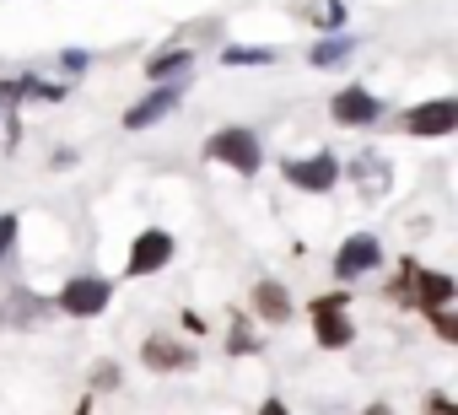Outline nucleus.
I'll use <instances>...</instances> for the list:
<instances>
[{
	"mask_svg": "<svg viewBox=\"0 0 458 415\" xmlns=\"http://www.w3.org/2000/svg\"><path fill=\"white\" fill-rule=\"evenodd\" d=\"M205 157H216V162H226V167H238V173H254L265 151H259V135H254V130L233 124V130H216V135H210Z\"/></svg>",
	"mask_w": 458,
	"mask_h": 415,
	"instance_id": "1",
	"label": "nucleus"
},
{
	"mask_svg": "<svg viewBox=\"0 0 458 415\" xmlns=\"http://www.w3.org/2000/svg\"><path fill=\"white\" fill-rule=\"evenodd\" d=\"M108 297H114V286H108V281H98V275H76V281H65L60 308H65L71 318H92V313H103V308H108Z\"/></svg>",
	"mask_w": 458,
	"mask_h": 415,
	"instance_id": "2",
	"label": "nucleus"
},
{
	"mask_svg": "<svg viewBox=\"0 0 458 415\" xmlns=\"http://www.w3.org/2000/svg\"><path fill=\"white\" fill-rule=\"evenodd\" d=\"M313 324H318V345H329V351H340V345H351V340H356V329H351V318H345V297H340V292L313 302Z\"/></svg>",
	"mask_w": 458,
	"mask_h": 415,
	"instance_id": "3",
	"label": "nucleus"
},
{
	"mask_svg": "<svg viewBox=\"0 0 458 415\" xmlns=\"http://www.w3.org/2000/svg\"><path fill=\"white\" fill-rule=\"evenodd\" d=\"M404 130H410V135H447V130H458V103H453V97L420 103V108L404 114Z\"/></svg>",
	"mask_w": 458,
	"mask_h": 415,
	"instance_id": "4",
	"label": "nucleus"
},
{
	"mask_svg": "<svg viewBox=\"0 0 458 415\" xmlns=\"http://www.w3.org/2000/svg\"><path fill=\"white\" fill-rule=\"evenodd\" d=\"M335 178H340V162L324 151V157H302V162H286V183H297V189H308V194H324V189H335Z\"/></svg>",
	"mask_w": 458,
	"mask_h": 415,
	"instance_id": "5",
	"label": "nucleus"
},
{
	"mask_svg": "<svg viewBox=\"0 0 458 415\" xmlns=\"http://www.w3.org/2000/svg\"><path fill=\"white\" fill-rule=\"evenodd\" d=\"M377 259H383V243H377L372 233H356V238H345V249L335 254V270L351 281V275H367Z\"/></svg>",
	"mask_w": 458,
	"mask_h": 415,
	"instance_id": "6",
	"label": "nucleus"
},
{
	"mask_svg": "<svg viewBox=\"0 0 458 415\" xmlns=\"http://www.w3.org/2000/svg\"><path fill=\"white\" fill-rule=\"evenodd\" d=\"M377 119H383V103L367 87H345L335 97V124H377Z\"/></svg>",
	"mask_w": 458,
	"mask_h": 415,
	"instance_id": "7",
	"label": "nucleus"
},
{
	"mask_svg": "<svg viewBox=\"0 0 458 415\" xmlns=\"http://www.w3.org/2000/svg\"><path fill=\"white\" fill-rule=\"evenodd\" d=\"M173 259V238L167 233H140L135 249H130V275H151Z\"/></svg>",
	"mask_w": 458,
	"mask_h": 415,
	"instance_id": "8",
	"label": "nucleus"
},
{
	"mask_svg": "<svg viewBox=\"0 0 458 415\" xmlns=\"http://www.w3.org/2000/svg\"><path fill=\"white\" fill-rule=\"evenodd\" d=\"M178 97H183V87L173 81V87H162V92H151V97H140L130 114H124V130H146V124H157L162 114H173L178 108Z\"/></svg>",
	"mask_w": 458,
	"mask_h": 415,
	"instance_id": "9",
	"label": "nucleus"
},
{
	"mask_svg": "<svg viewBox=\"0 0 458 415\" xmlns=\"http://www.w3.org/2000/svg\"><path fill=\"white\" fill-rule=\"evenodd\" d=\"M140 361H146L151 372H183V367L194 361V351L178 345V340H146V345H140Z\"/></svg>",
	"mask_w": 458,
	"mask_h": 415,
	"instance_id": "10",
	"label": "nucleus"
},
{
	"mask_svg": "<svg viewBox=\"0 0 458 415\" xmlns=\"http://www.w3.org/2000/svg\"><path fill=\"white\" fill-rule=\"evenodd\" d=\"M254 308H259V318H270V324H286V313H292V297H286L276 281H259V286H254Z\"/></svg>",
	"mask_w": 458,
	"mask_h": 415,
	"instance_id": "11",
	"label": "nucleus"
},
{
	"mask_svg": "<svg viewBox=\"0 0 458 415\" xmlns=\"http://www.w3.org/2000/svg\"><path fill=\"white\" fill-rule=\"evenodd\" d=\"M415 292H420V308H431V313L453 302V281L437 275V270H420V275H415Z\"/></svg>",
	"mask_w": 458,
	"mask_h": 415,
	"instance_id": "12",
	"label": "nucleus"
},
{
	"mask_svg": "<svg viewBox=\"0 0 458 415\" xmlns=\"http://www.w3.org/2000/svg\"><path fill=\"white\" fill-rule=\"evenodd\" d=\"M178 71H189V49H173V55H151V60H146V76H151V81H167V76H178Z\"/></svg>",
	"mask_w": 458,
	"mask_h": 415,
	"instance_id": "13",
	"label": "nucleus"
},
{
	"mask_svg": "<svg viewBox=\"0 0 458 415\" xmlns=\"http://www.w3.org/2000/svg\"><path fill=\"white\" fill-rule=\"evenodd\" d=\"M356 44L351 38H324V44H313V65H335V60H345Z\"/></svg>",
	"mask_w": 458,
	"mask_h": 415,
	"instance_id": "14",
	"label": "nucleus"
},
{
	"mask_svg": "<svg viewBox=\"0 0 458 415\" xmlns=\"http://www.w3.org/2000/svg\"><path fill=\"white\" fill-rule=\"evenodd\" d=\"M356 178H361V189H388V173H383V162H372V157L361 162V173H356Z\"/></svg>",
	"mask_w": 458,
	"mask_h": 415,
	"instance_id": "15",
	"label": "nucleus"
},
{
	"mask_svg": "<svg viewBox=\"0 0 458 415\" xmlns=\"http://www.w3.org/2000/svg\"><path fill=\"white\" fill-rule=\"evenodd\" d=\"M221 60H226V65H265V60H270V49H226Z\"/></svg>",
	"mask_w": 458,
	"mask_h": 415,
	"instance_id": "16",
	"label": "nucleus"
},
{
	"mask_svg": "<svg viewBox=\"0 0 458 415\" xmlns=\"http://www.w3.org/2000/svg\"><path fill=\"white\" fill-rule=\"evenodd\" d=\"M226 351H233V356H249V351H259V340H249V329L238 324V329H233V340H226Z\"/></svg>",
	"mask_w": 458,
	"mask_h": 415,
	"instance_id": "17",
	"label": "nucleus"
},
{
	"mask_svg": "<svg viewBox=\"0 0 458 415\" xmlns=\"http://www.w3.org/2000/svg\"><path fill=\"white\" fill-rule=\"evenodd\" d=\"M12 243H17V216H0V259L12 254Z\"/></svg>",
	"mask_w": 458,
	"mask_h": 415,
	"instance_id": "18",
	"label": "nucleus"
},
{
	"mask_svg": "<svg viewBox=\"0 0 458 415\" xmlns=\"http://www.w3.org/2000/svg\"><path fill=\"white\" fill-rule=\"evenodd\" d=\"M437 335H442V340H458V324H453L442 308H437Z\"/></svg>",
	"mask_w": 458,
	"mask_h": 415,
	"instance_id": "19",
	"label": "nucleus"
},
{
	"mask_svg": "<svg viewBox=\"0 0 458 415\" xmlns=\"http://www.w3.org/2000/svg\"><path fill=\"white\" fill-rule=\"evenodd\" d=\"M426 415H458V410H453L442 394H431V399H426Z\"/></svg>",
	"mask_w": 458,
	"mask_h": 415,
	"instance_id": "20",
	"label": "nucleus"
},
{
	"mask_svg": "<svg viewBox=\"0 0 458 415\" xmlns=\"http://www.w3.org/2000/svg\"><path fill=\"white\" fill-rule=\"evenodd\" d=\"M119 383V367H98V388H114Z\"/></svg>",
	"mask_w": 458,
	"mask_h": 415,
	"instance_id": "21",
	"label": "nucleus"
},
{
	"mask_svg": "<svg viewBox=\"0 0 458 415\" xmlns=\"http://www.w3.org/2000/svg\"><path fill=\"white\" fill-rule=\"evenodd\" d=\"M259 415H292V410H286L281 399H265V404H259Z\"/></svg>",
	"mask_w": 458,
	"mask_h": 415,
	"instance_id": "22",
	"label": "nucleus"
},
{
	"mask_svg": "<svg viewBox=\"0 0 458 415\" xmlns=\"http://www.w3.org/2000/svg\"><path fill=\"white\" fill-rule=\"evenodd\" d=\"M367 415H394V410H388V404H372V410H367Z\"/></svg>",
	"mask_w": 458,
	"mask_h": 415,
	"instance_id": "23",
	"label": "nucleus"
}]
</instances>
